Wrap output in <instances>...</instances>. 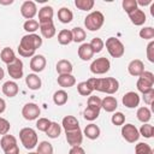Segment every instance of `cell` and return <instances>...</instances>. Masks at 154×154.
Returning <instances> with one entry per match:
<instances>
[{
  "instance_id": "1",
  "label": "cell",
  "mask_w": 154,
  "mask_h": 154,
  "mask_svg": "<svg viewBox=\"0 0 154 154\" xmlns=\"http://www.w3.org/2000/svg\"><path fill=\"white\" fill-rule=\"evenodd\" d=\"M42 46V38L37 34H26L20 38L18 53L23 58H32L37 48Z\"/></svg>"
},
{
  "instance_id": "2",
  "label": "cell",
  "mask_w": 154,
  "mask_h": 154,
  "mask_svg": "<svg viewBox=\"0 0 154 154\" xmlns=\"http://www.w3.org/2000/svg\"><path fill=\"white\" fill-rule=\"evenodd\" d=\"M88 82L91 84L94 90L106 93V94H114L119 89V82L113 77H105V78H96L91 77L88 79Z\"/></svg>"
},
{
  "instance_id": "3",
  "label": "cell",
  "mask_w": 154,
  "mask_h": 154,
  "mask_svg": "<svg viewBox=\"0 0 154 154\" xmlns=\"http://www.w3.org/2000/svg\"><path fill=\"white\" fill-rule=\"evenodd\" d=\"M105 17L100 11H93L84 18V25L89 31H97L103 25Z\"/></svg>"
},
{
  "instance_id": "4",
  "label": "cell",
  "mask_w": 154,
  "mask_h": 154,
  "mask_svg": "<svg viewBox=\"0 0 154 154\" xmlns=\"http://www.w3.org/2000/svg\"><path fill=\"white\" fill-rule=\"evenodd\" d=\"M19 138L24 148L26 149H32L37 144V134L34 129L31 128H23L19 131Z\"/></svg>"
},
{
  "instance_id": "5",
  "label": "cell",
  "mask_w": 154,
  "mask_h": 154,
  "mask_svg": "<svg viewBox=\"0 0 154 154\" xmlns=\"http://www.w3.org/2000/svg\"><path fill=\"white\" fill-rule=\"evenodd\" d=\"M105 45H106L107 52L109 53V55L112 58H120L124 55V52H125L124 45L117 37H108L106 40Z\"/></svg>"
},
{
  "instance_id": "6",
  "label": "cell",
  "mask_w": 154,
  "mask_h": 154,
  "mask_svg": "<svg viewBox=\"0 0 154 154\" xmlns=\"http://www.w3.org/2000/svg\"><path fill=\"white\" fill-rule=\"evenodd\" d=\"M153 85H154V75L150 71H143L136 83L138 91H141L142 94L148 93L149 90L153 89Z\"/></svg>"
},
{
  "instance_id": "7",
  "label": "cell",
  "mask_w": 154,
  "mask_h": 154,
  "mask_svg": "<svg viewBox=\"0 0 154 154\" xmlns=\"http://www.w3.org/2000/svg\"><path fill=\"white\" fill-rule=\"evenodd\" d=\"M109 67H111V63L107 58L105 57H101V58H97L95 59L91 65H90V71L94 73V75H103L106 72L109 71Z\"/></svg>"
},
{
  "instance_id": "8",
  "label": "cell",
  "mask_w": 154,
  "mask_h": 154,
  "mask_svg": "<svg viewBox=\"0 0 154 154\" xmlns=\"http://www.w3.org/2000/svg\"><path fill=\"white\" fill-rule=\"evenodd\" d=\"M122 136L129 143H135L140 138L138 129L134 124H125L122 126Z\"/></svg>"
},
{
  "instance_id": "9",
  "label": "cell",
  "mask_w": 154,
  "mask_h": 154,
  "mask_svg": "<svg viewBox=\"0 0 154 154\" xmlns=\"http://www.w3.org/2000/svg\"><path fill=\"white\" fill-rule=\"evenodd\" d=\"M40 113H41L40 107L36 103H34V102H28L22 108V116L26 120H35V119H37Z\"/></svg>"
},
{
  "instance_id": "10",
  "label": "cell",
  "mask_w": 154,
  "mask_h": 154,
  "mask_svg": "<svg viewBox=\"0 0 154 154\" xmlns=\"http://www.w3.org/2000/svg\"><path fill=\"white\" fill-rule=\"evenodd\" d=\"M7 72L10 75V77H12L13 79H19L23 77L24 70H23V61L19 58H16V60L11 64L7 65Z\"/></svg>"
},
{
  "instance_id": "11",
  "label": "cell",
  "mask_w": 154,
  "mask_h": 154,
  "mask_svg": "<svg viewBox=\"0 0 154 154\" xmlns=\"http://www.w3.org/2000/svg\"><path fill=\"white\" fill-rule=\"evenodd\" d=\"M66 135V141L71 147H76V146H81L82 141H83V132L81 130V128L70 130V131H65Z\"/></svg>"
},
{
  "instance_id": "12",
  "label": "cell",
  "mask_w": 154,
  "mask_h": 154,
  "mask_svg": "<svg viewBox=\"0 0 154 154\" xmlns=\"http://www.w3.org/2000/svg\"><path fill=\"white\" fill-rule=\"evenodd\" d=\"M20 13L22 16L28 20V19H32L36 13H37V7H36V4L31 0H26L20 6Z\"/></svg>"
},
{
  "instance_id": "13",
  "label": "cell",
  "mask_w": 154,
  "mask_h": 154,
  "mask_svg": "<svg viewBox=\"0 0 154 154\" xmlns=\"http://www.w3.org/2000/svg\"><path fill=\"white\" fill-rule=\"evenodd\" d=\"M122 102L128 108H135L140 105V95L135 91H128L126 94L123 95Z\"/></svg>"
},
{
  "instance_id": "14",
  "label": "cell",
  "mask_w": 154,
  "mask_h": 154,
  "mask_svg": "<svg viewBox=\"0 0 154 154\" xmlns=\"http://www.w3.org/2000/svg\"><path fill=\"white\" fill-rule=\"evenodd\" d=\"M46 58L42 54H35L30 60V69L34 72H41L46 67Z\"/></svg>"
},
{
  "instance_id": "15",
  "label": "cell",
  "mask_w": 154,
  "mask_h": 154,
  "mask_svg": "<svg viewBox=\"0 0 154 154\" xmlns=\"http://www.w3.org/2000/svg\"><path fill=\"white\" fill-rule=\"evenodd\" d=\"M128 71L131 76H135V77H140L141 73L144 71V64L142 60L140 59H134L129 63L128 65Z\"/></svg>"
},
{
  "instance_id": "16",
  "label": "cell",
  "mask_w": 154,
  "mask_h": 154,
  "mask_svg": "<svg viewBox=\"0 0 154 154\" xmlns=\"http://www.w3.org/2000/svg\"><path fill=\"white\" fill-rule=\"evenodd\" d=\"M129 18H130L131 23H132L134 25H137V26L143 25V24L146 23V20H147V17H146L144 11H142V10H140V8H136V10H134L132 12H130V13H129Z\"/></svg>"
},
{
  "instance_id": "17",
  "label": "cell",
  "mask_w": 154,
  "mask_h": 154,
  "mask_svg": "<svg viewBox=\"0 0 154 154\" xmlns=\"http://www.w3.org/2000/svg\"><path fill=\"white\" fill-rule=\"evenodd\" d=\"M40 24V31L41 35L45 38H52L55 35V26L53 24V20H48V22H42L38 23Z\"/></svg>"
},
{
  "instance_id": "18",
  "label": "cell",
  "mask_w": 154,
  "mask_h": 154,
  "mask_svg": "<svg viewBox=\"0 0 154 154\" xmlns=\"http://www.w3.org/2000/svg\"><path fill=\"white\" fill-rule=\"evenodd\" d=\"M18 84L14 82V81H7L2 84V93L4 95L8 96V97H13L18 94Z\"/></svg>"
},
{
  "instance_id": "19",
  "label": "cell",
  "mask_w": 154,
  "mask_h": 154,
  "mask_svg": "<svg viewBox=\"0 0 154 154\" xmlns=\"http://www.w3.org/2000/svg\"><path fill=\"white\" fill-rule=\"evenodd\" d=\"M53 16H54V11L52 6H43L38 10V23L42 22H48V20H53Z\"/></svg>"
},
{
  "instance_id": "20",
  "label": "cell",
  "mask_w": 154,
  "mask_h": 154,
  "mask_svg": "<svg viewBox=\"0 0 154 154\" xmlns=\"http://www.w3.org/2000/svg\"><path fill=\"white\" fill-rule=\"evenodd\" d=\"M118 107V101L114 96H105L101 100V108L106 112H114Z\"/></svg>"
},
{
  "instance_id": "21",
  "label": "cell",
  "mask_w": 154,
  "mask_h": 154,
  "mask_svg": "<svg viewBox=\"0 0 154 154\" xmlns=\"http://www.w3.org/2000/svg\"><path fill=\"white\" fill-rule=\"evenodd\" d=\"M58 84L61 88H71L76 84V78L75 76H72L71 73H66V75H59L58 76Z\"/></svg>"
},
{
  "instance_id": "22",
  "label": "cell",
  "mask_w": 154,
  "mask_h": 154,
  "mask_svg": "<svg viewBox=\"0 0 154 154\" xmlns=\"http://www.w3.org/2000/svg\"><path fill=\"white\" fill-rule=\"evenodd\" d=\"M25 83H26L28 88L31 89V90H37V89H40L41 85H42L41 78H40L36 73H29V75L25 77Z\"/></svg>"
},
{
  "instance_id": "23",
  "label": "cell",
  "mask_w": 154,
  "mask_h": 154,
  "mask_svg": "<svg viewBox=\"0 0 154 154\" xmlns=\"http://www.w3.org/2000/svg\"><path fill=\"white\" fill-rule=\"evenodd\" d=\"M93 55H94V52H93V49H91L89 43H82L79 46V48H78V57L82 60L88 61V60H90L93 58Z\"/></svg>"
},
{
  "instance_id": "24",
  "label": "cell",
  "mask_w": 154,
  "mask_h": 154,
  "mask_svg": "<svg viewBox=\"0 0 154 154\" xmlns=\"http://www.w3.org/2000/svg\"><path fill=\"white\" fill-rule=\"evenodd\" d=\"M61 126L64 128L65 131H70V130H73V129L79 128V123H78V120H77L76 117H73V116H66V117L63 118Z\"/></svg>"
},
{
  "instance_id": "25",
  "label": "cell",
  "mask_w": 154,
  "mask_h": 154,
  "mask_svg": "<svg viewBox=\"0 0 154 154\" xmlns=\"http://www.w3.org/2000/svg\"><path fill=\"white\" fill-rule=\"evenodd\" d=\"M100 128L96 125V124H88L85 128H84V130H83V134H84V136H87V138H89V140H96L99 136H100Z\"/></svg>"
},
{
  "instance_id": "26",
  "label": "cell",
  "mask_w": 154,
  "mask_h": 154,
  "mask_svg": "<svg viewBox=\"0 0 154 154\" xmlns=\"http://www.w3.org/2000/svg\"><path fill=\"white\" fill-rule=\"evenodd\" d=\"M55 69H57V72H58L59 75L71 73L72 70H73L71 61H69V60H66V59H61V60H59V61L57 63Z\"/></svg>"
},
{
  "instance_id": "27",
  "label": "cell",
  "mask_w": 154,
  "mask_h": 154,
  "mask_svg": "<svg viewBox=\"0 0 154 154\" xmlns=\"http://www.w3.org/2000/svg\"><path fill=\"white\" fill-rule=\"evenodd\" d=\"M0 146H1L2 150L5 152V150H7V149L11 148V147L17 146V138H16L13 135L6 134V135H4V136L1 137V140H0Z\"/></svg>"
},
{
  "instance_id": "28",
  "label": "cell",
  "mask_w": 154,
  "mask_h": 154,
  "mask_svg": "<svg viewBox=\"0 0 154 154\" xmlns=\"http://www.w3.org/2000/svg\"><path fill=\"white\" fill-rule=\"evenodd\" d=\"M58 19H59L61 23L67 24V23H70V22L73 19V13H72V11H71L70 8H67V7H61V8H59V11H58Z\"/></svg>"
},
{
  "instance_id": "29",
  "label": "cell",
  "mask_w": 154,
  "mask_h": 154,
  "mask_svg": "<svg viewBox=\"0 0 154 154\" xmlns=\"http://www.w3.org/2000/svg\"><path fill=\"white\" fill-rule=\"evenodd\" d=\"M69 100V95L64 90V89H60V90H57L54 94H53V102L57 105V106H63Z\"/></svg>"
},
{
  "instance_id": "30",
  "label": "cell",
  "mask_w": 154,
  "mask_h": 154,
  "mask_svg": "<svg viewBox=\"0 0 154 154\" xmlns=\"http://www.w3.org/2000/svg\"><path fill=\"white\" fill-rule=\"evenodd\" d=\"M58 42L63 46L70 45L72 42V32L69 29H63L58 34Z\"/></svg>"
},
{
  "instance_id": "31",
  "label": "cell",
  "mask_w": 154,
  "mask_h": 154,
  "mask_svg": "<svg viewBox=\"0 0 154 154\" xmlns=\"http://www.w3.org/2000/svg\"><path fill=\"white\" fill-rule=\"evenodd\" d=\"M0 58L6 65H8V64H11L16 60V54L10 47H5L0 53Z\"/></svg>"
},
{
  "instance_id": "32",
  "label": "cell",
  "mask_w": 154,
  "mask_h": 154,
  "mask_svg": "<svg viewBox=\"0 0 154 154\" xmlns=\"http://www.w3.org/2000/svg\"><path fill=\"white\" fill-rule=\"evenodd\" d=\"M136 116H137V119L144 124V123H148V122L150 120V118H152V112H150V109H149L148 107L143 106V107H140V108L137 109Z\"/></svg>"
},
{
  "instance_id": "33",
  "label": "cell",
  "mask_w": 154,
  "mask_h": 154,
  "mask_svg": "<svg viewBox=\"0 0 154 154\" xmlns=\"http://www.w3.org/2000/svg\"><path fill=\"white\" fill-rule=\"evenodd\" d=\"M77 91L82 96H89L94 91V89H93L91 84L88 81H83V82H79L77 84Z\"/></svg>"
},
{
  "instance_id": "34",
  "label": "cell",
  "mask_w": 154,
  "mask_h": 154,
  "mask_svg": "<svg viewBox=\"0 0 154 154\" xmlns=\"http://www.w3.org/2000/svg\"><path fill=\"white\" fill-rule=\"evenodd\" d=\"M60 132H61V126H60L58 123L52 122L51 125H49V128H48L47 131H46V135H47L49 138H57V137L60 136Z\"/></svg>"
},
{
  "instance_id": "35",
  "label": "cell",
  "mask_w": 154,
  "mask_h": 154,
  "mask_svg": "<svg viewBox=\"0 0 154 154\" xmlns=\"http://www.w3.org/2000/svg\"><path fill=\"white\" fill-rule=\"evenodd\" d=\"M71 32H72V41H73V42L79 43V42H83V41L85 40L87 34H85L84 29H82V28H79V26H76V28H73V29L71 30Z\"/></svg>"
},
{
  "instance_id": "36",
  "label": "cell",
  "mask_w": 154,
  "mask_h": 154,
  "mask_svg": "<svg viewBox=\"0 0 154 154\" xmlns=\"http://www.w3.org/2000/svg\"><path fill=\"white\" fill-rule=\"evenodd\" d=\"M94 0H75V6L81 11H89L94 7Z\"/></svg>"
},
{
  "instance_id": "37",
  "label": "cell",
  "mask_w": 154,
  "mask_h": 154,
  "mask_svg": "<svg viewBox=\"0 0 154 154\" xmlns=\"http://www.w3.org/2000/svg\"><path fill=\"white\" fill-rule=\"evenodd\" d=\"M40 28V24L36 19H28L23 24V29L29 34H35V31Z\"/></svg>"
},
{
  "instance_id": "38",
  "label": "cell",
  "mask_w": 154,
  "mask_h": 154,
  "mask_svg": "<svg viewBox=\"0 0 154 154\" xmlns=\"http://www.w3.org/2000/svg\"><path fill=\"white\" fill-rule=\"evenodd\" d=\"M140 132V136H143L146 138H152L153 135H154V126L152 124H148V123H144L141 129L138 130Z\"/></svg>"
},
{
  "instance_id": "39",
  "label": "cell",
  "mask_w": 154,
  "mask_h": 154,
  "mask_svg": "<svg viewBox=\"0 0 154 154\" xmlns=\"http://www.w3.org/2000/svg\"><path fill=\"white\" fill-rule=\"evenodd\" d=\"M38 154H53V146L48 141H42L37 146Z\"/></svg>"
},
{
  "instance_id": "40",
  "label": "cell",
  "mask_w": 154,
  "mask_h": 154,
  "mask_svg": "<svg viewBox=\"0 0 154 154\" xmlns=\"http://www.w3.org/2000/svg\"><path fill=\"white\" fill-rule=\"evenodd\" d=\"M135 154H153V149L148 143L140 142L135 147Z\"/></svg>"
},
{
  "instance_id": "41",
  "label": "cell",
  "mask_w": 154,
  "mask_h": 154,
  "mask_svg": "<svg viewBox=\"0 0 154 154\" xmlns=\"http://www.w3.org/2000/svg\"><path fill=\"white\" fill-rule=\"evenodd\" d=\"M90 47H91V49H93V52H94V54L95 53H100L101 51H102V48H103V46H105V42L100 38V37H94L91 41H90Z\"/></svg>"
},
{
  "instance_id": "42",
  "label": "cell",
  "mask_w": 154,
  "mask_h": 154,
  "mask_svg": "<svg viewBox=\"0 0 154 154\" xmlns=\"http://www.w3.org/2000/svg\"><path fill=\"white\" fill-rule=\"evenodd\" d=\"M99 114H100V111H99V109H94V108H90V107H87V108L84 109V112H83L84 119L90 120V122L95 120V119L99 117Z\"/></svg>"
},
{
  "instance_id": "43",
  "label": "cell",
  "mask_w": 154,
  "mask_h": 154,
  "mask_svg": "<svg viewBox=\"0 0 154 154\" xmlns=\"http://www.w3.org/2000/svg\"><path fill=\"white\" fill-rule=\"evenodd\" d=\"M140 37L144 40H152L154 38V28L152 26H144L140 30Z\"/></svg>"
},
{
  "instance_id": "44",
  "label": "cell",
  "mask_w": 154,
  "mask_h": 154,
  "mask_svg": "<svg viewBox=\"0 0 154 154\" xmlns=\"http://www.w3.org/2000/svg\"><path fill=\"white\" fill-rule=\"evenodd\" d=\"M87 107H90V108H94V109H101V99L99 96H95V95H91L88 97V106Z\"/></svg>"
},
{
  "instance_id": "45",
  "label": "cell",
  "mask_w": 154,
  "mask_h": 154,
  "mask_svg": "<svg viewBox=\"0 0 154 154\" xmlns=\"http://www.w3.org/2000/svg\"><path fill=\"white\" fill-rule=\"evenodd\" d=\"M122 6H123L124 11H125L128 14H129L130 12H132L134 10L138 8V7H137V2H136V0H123Z\"/></svg>"
},
{
  "instance_id": "46",
  "label": "cell",
  "mask_w": 154,
  "mask_h": 154,
  "mask_svg": "<svg viewBox=\"0 0 154 154\" xmlns=\"http://www.w3.org/2000/svg\"><path fill=\"white\" fill-rule=\"evenodd\" d=\"M111 122H112V124L116 125V126L124 125V123H125V116H124L122 112H116V113L112 116Z\"/></svg>"
},
{
  "instance_id": "47",
  "label": "cell",
  "mask_w": 154,
  "mask_h": 154,
  "mask_svg": "<svg viewBox=\"0 0 154 154\" xmlns=\"http://www.w3.org/2000/svg\"><path fill=\"white\" fill-rule=\"evenodd\" d=\"M51 123H52V122H51L49 119H47V118H38L37 122H36V128H37L40 131L46 132L47 129L49 128Z\"/></svg>"
},
{
  "instance_id": "48",
  "label": "cell",
  "mask_w": 154,
  "mask_h": 154,
  "mask_svg": "<svg viewBox=\"0 0 154 154\" xmlns=\"http://www.w3.org/2000/svg\"><path fill=\"white\" fill-rule=\"evenodd\" d=\"M10 129H11V124H10V122H8L7 119L0 117V135L4 136V135H6V134H8Z\"/></svg>"
},
{
  "instance_id": "49",
  "label": "cell",
  "mask_w": 154,
  "mask_h": 154,
  "mask_svg": "<svg viewBox=\"0 0 154 154\" xmlns=\"http://www.w3.org/2000/svg\"><path fill=\"white\" fill-rule=\"evenodd\" d=\"M147 58L150 63H154V41H150L147 46Z\"/></svg>"
},
{
  "instance_id": "50",
  "label": "cell",
  "mask_w": 154,
  "mask_h": 154,
  "mask_svg": "<svg viewBox=\"0 0 154 154\" xmlns=\"http://www.w3.org/2000/svg\"><path fill=\"white\" fill-rule=\"evenodd\" d=\"M143 100L147 105H152L153 103V100H154V89L149 90L148 93H144L143 94Z\"/></svg>"
},
{
  "instance_id": "51",
  "label": "cell",
  "mask_w": 154,
  "mask_h": 154,
  "mask_svg": "<svg viewBox=\"0 0 154 154\" xmlns=\"http://www.w3.org/2000/svg\"><path fill=\"white\" fill-rule=\"evenodd\" d=\"M4 153H5V154H19V148H18V144H17V146H14V147L8 148V149H7V150H5Z\"/></svg>"
},
{
  "instance_id": "52",
  "label": "cell",
  "mask_w": 154,
  "mask_h": 154,
  "mask_svg": "<svg viewBox=\"0 0 154 154\" xmlns=\"http://www.w3.org/2000/svg\"><path fill=\"white\" fill-rule=\"evenodd\" d=\"M5 109H6V102H5V100H4V99H1V97H0V114H1V113H4V112H5Z\"/></svg>"
},
{
  "instance_id": "53",
  "label": "cell",
  "mask_w": 154,
  "mask_h": 154,
  "mask_svg": "<svg viewBox=\"0 0 154 154\" xmlns=\"http://www.w3.org/2000/svg\"><path fill=\"white\" fill-rule=\"evenodd\" d=\"M136 2H137V6H138V5H141V6H146V5L152 4V0H136Z\"/></svg>"
},
{
  "instance_id": "54",
  "label": "cell",
  "mask_w": 154,
  "mask_h": 154,
  "mask_svg": "<svg viewBox=\"0 0 154 154\" xmlns=\"http://www.w3.org/2000/svg\"><path fill=\"white\" fill-rule=\"evenodd\" d=\"M13 4V0H0V5H11Z\"/></svg>"
},
{
  "instance_id": "55",
  "label": "cell",
  "mask_w": 154,
  "mask_h": 154,
  "mask_svg": "<svg viewBox=\"0 0 154 154\" xmlns=\"http://www.w3.org/2000/svg\"><path fill=\"white\" fill-rule=\"evenodd\" d=\"M4 77H5V71H4L2 67H0V81H1Z\"/></svg>"
},
{
  "instance_id": "56",
  "label": "cell",
  "mask_w": 154,
  "mask_h": 154,
  "mask_svg": "<svg viewBox=\"0 0 154 154\" xmlns=\"http://www.w3.org/2000/svg\"><path fill=\"white\" fill-rule=\"evenodd\" d=\"M29 154H38L37 152H31V153H29Z\"/></svg>"
}]
</instances>
